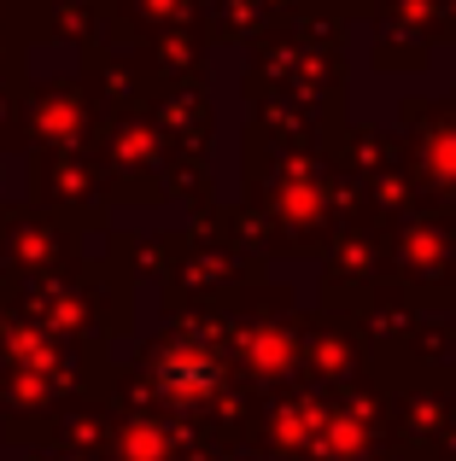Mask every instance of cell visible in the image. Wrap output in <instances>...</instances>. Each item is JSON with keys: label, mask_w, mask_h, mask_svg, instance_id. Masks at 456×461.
Wrapping results in <instances>:
<instances>
[{"label": "cell", "mask_w": 456, "mask_h": 461, "mask_svg": "<svg viewBox=\"0 0 456 461\" xmlns=\"http://www.w3.org/2000/svg\"><path fill=\"white\" fill-rule=\"evenodd\" d=\"M217 385H223V368L194 345L159 350V362H152V392L170 397V403H205Z\"/></svg>", "instance_id": "cell-1"}]
</instances>
